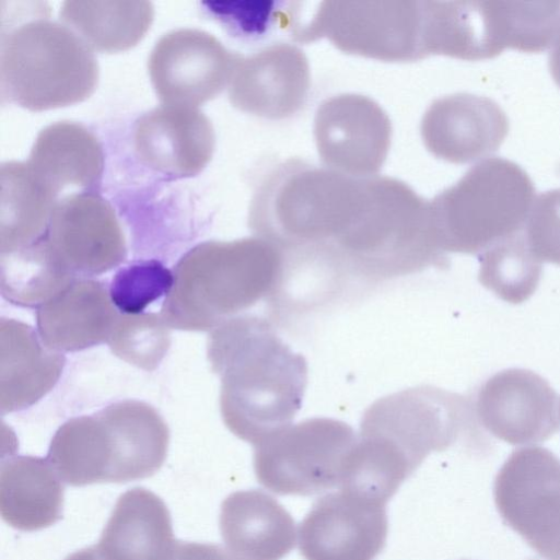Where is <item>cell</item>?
I'll list each match as a JSON object with an SVG mask.
<instances>
[{
    "label": "cell",
    "instance_id": "1",
    "mask_svg": "<svg viewBox=\"0 0 560 560\" xmlns=\"http://www.w3.org/2000/svg\"><path fill=\"white\" fill-rule=\"evenodd\" d=\"M207 353L221 377L220 408L228 429L254 446L291 424L302 407L307 363L255 315L211 330Z\"/></svg>",
    "mask_w": 560,
    "mask_h": 560
},
{
    "label": "cell",
    "instance_id": "2",
    "mask_svg": "<svg viewBox=\"0 0 560 560\" xmlns=\"http://www.w3.org/2000/svg\"><path fill=\"white\" fill-rule=\"evenodd\" d=\"M471 416L464 397L432 386L377 399L362 417L340 488L386 503L430 453L474 424Z\"/></svg>",
    "mask_w": 560,
    "mask_h": 560
},
{
    "label": "cell",
    "instance_id": "3",
    "mask_svg": "<svg viewBox=\"0 0 560 560\" xmlns=\"http://www.w3.org/2000/svg\"><path fill=\"white\" fill-rule=\"evenodd\" d=\"M282 271L283 252L265 238L201 243L175 266L161 317L176 329L212 330L275 293Z\"/></svg>",
    "mask_w": 560,
    "mask_h": 560
},
{
    "label": "cell",
    "instance_id": "4",
    "mask_svg": "<svg viewBox=\"0 0 560 560\" xmlns=\"http://www.w3.org/2000/svg\"><path fill=\"white\" fill-rule=\"evenodd\" d=\"M535 187L527 172L501 156L471 166L429 200L439 245L445 253H482L524 230Z\"/></svg>",
    "mask_w": 560,
    "mask_h": 560
},
{
    "label": "cell",
    "instance_id": "5",
    "mask_svg": "<svg viewBox=\"0 0 560 560\" xmlns=\"http://www.w3.org/2000/svg\"><path fill=\"white\" fill-rule=\"evenodd\" d=\"M97 81L92 48L65 24L35 19L1 37V94L24 108L43 110L81 102Z\"/></svg>",
    "mask_w": 560,
    "mask_h": 560
},
{
    "label": "cell",
    "instance_id": "6",
    "mask_svg": "<svg viewBox=\"0 0 560 560\" xmlns=\"http://www.w3.org/2000/svg\"><path fill=\"white\" fill-rule=\"evenodd\" d=\"M357 439L348 423L331 418L290 424L255 445L256 478L280 495H313L341 487Z\"/></svg>",
    "mask_w": 560,
    "mask_h": 560
},
{
    "label": "cell",
    "instance_id": "7",
    "mask_svg": "<svg viewBox=\"0 0 560 560\" xmlns=\"http://www.w3.org/2000/svg\"><path fill=\"white\" fill-rule=\"evenodd\" d=\"M292 34L301 42L325 37L347 54L382 61L424 58L422 1H324Z\"/></svg>",
    "mask_w": 560,
    "mask_h": 560
},
{
    "label": "cell",
    "instance_id": "8",
    "mask_svg": "<svg viewBox=\"0 0 560 560\" xmlns=\"http://www.w3.org/2000/svg\"><path fill=\"white\" fill-rule=\"evenodd\" d=\"M504 521L536 552L528 560H560V459L539 446L514 451L493 486Z\"/></svg>",
    "mask_w": 560,
    "mask_h": 560
},
{
    "label": "cell",
    "instance_id": "9",
    "mask_svg": "<svg viewBox=\"0 0 560 560\" xmlns=\"http://www.w3.org/2000/svg\"><path fill=\"white\" fill-rule=\"evenodd\" d=\"M38 242L73 278L107 272L126 257L125 236L113 207L93 192H77L57 201Z\"/></svg>",
    "mask_w": 560,
    "mask_h": 560
},
{
    "label": "cell",
    "instance_id": "10",
    "mask_svg": "<svg viewBox=\"0 0 560 560\" xmlns=\"http://www.w3.org/2000/svg\"><path fill=\"white\" fill-rule=\"evenodd\" d=\"M313 131L326 167L352 177L375 176L390 148L387 113L362 94L343 93L323 101L315 113Z\"/></svg>",
    "mask_w": 560,
    "mask_h": 560
},
{
    "label": "cell",
    "instance_id": "11",
    "mask_svg": "<svg viewBox=\"0 0 560 560\" xmlns=\"http://www.w3.org/2000/svg\"><path fill=\"white\" fill-rule=\"evenodd\" d=\"M238 58L240 55L229 51L212 34L180 27L158 39L148 69L164 104L196 107L229 85Z\"/></svg>",
    "mask_w": 560,
    "mask_h": 560
},
{
    "label": "cell",
    "instance_id": "12",
    "mask_svg": "<svg viewBox=\"0 0 560 560\" xmlns=\"http://www.w3.org/2000/svg\"><path fill=\"white\" fill-rule=\"evenodd\" d=\"M384 502L348 490L318 499L299 527L305 560H374L386 544Z\"/></svg>",
    "mask_w": 560,
    "mask_h": 560
},
{
    "label": "cell",
    "instance_id": "13",
    "mask_svg": "<svg viewBox=\"0 0 560 560\" xmlns=\"http://www.w3.org/2000/svg\"><path fill=\"white\" fill-rule=\"evenodd\" d=\"M559 397L535 372H498L478 390L475 412L495 438L512 445L540 443L559 429Z\"/></svg>",
    "mask_w": 560,
    "mask_h": 560
},
{
    "label": "cell",
    "instance_id": "14",
    "mask_svg": "<svg viewBox=\"0 0 560 560\" xmlns=\"http://www.w3.org/2000/svg\"><path fill=\"white\" fill-rule=\"evenodd\" d=\"M420 132L435 158L454 164L481 161L495 152L509 132V118L491 97L457 92L434 100Z\"/></svg>",
    "mask_w": 560,
    "mask_h": 560
},
{
    "label": "cell",
    "instance_id": "15",
    "mask_svg": "<svg viewBox=\"0 0 560 560\" xmlns=\"http://www.w3.org/2000/svg\"><path fill=\"white\" fill-rule=\"evenodd\" d=\"M311 86L308 60L299 47L276 43L236 61L229 100L242 112L283 119L305 104Z\"/></svg>",
    "mask_w": 560,
    "mask_h": 560
},
{
    "label": "cell",
    "instance_id": "16",
    "mask_svg": "<svg viewBox=\"0 0 560 560\" xmlns=\"http://www.w3.org/2000/svg\"><path fill=\"white\" fill-rule=\"evenodd\" d=\"M97 415L104 482L139 480L161 468L170 433L153 407L138 400H125L105 407Z\"/></svg>",
    "mask_w": 560,
    "mask_h": 560
},
{
    "label": "cell",
    "instance_id": "17",
    "mask_svg": "<svg viewBox=\"0 0 560 560\" xmlns=\"http://www.w3.org/2000/svg\"><path fill=\"white\" fill-rule=\"evenodd\" d=\"M215 135L197 107L166 105L143 114L135 125L133 145L150 168L174 176H194L211 160Z\"/></svg>",
    "mask_w": 560,
    "mask_h": 560
},
{
    "label": "cell",
    "instance_id": "18",
    "mask_svg": "<svg viewBox=\"0 0 560 560\" xmlns=\"http://www.w3.org/2000/svg\"><path fill=\"white\" fill-rule=\"evenodd\" d=\"M119 317L103 282L78 278L37 307V331L59 352L107 342Z\"/></svg>",
    "mask_w": 560,
    "mask_h": 560
},
{
    "label": "cell",
    "instance_id": "19",
    "mask_svg": "<svg viewBox=\"0 0 560 560\" xmlns=\"http://www.w3.org/2000/svg\"><path fill=\"white\" fill-rule=\"evenodd\" d=\"M219 522L222 539L235 560H280L295 545V523L290 513L257 489L226 497Z\"/></svg>",
    "mask_w": 560,
    "mask_h": 560
},
{
    "label": "cell",
    "instance_id": "20",
    "mask_svg": "<svg viewBox=\"0 0 560 560\" xmlns=\"http://www.w3.org/2000/svg\"><path fill=\"white\" fill-rule=\"evenodd\" d=\"M0 409H25L45 396L61 375L65 357L49 348L33 327L0 320Z\"/></svg>",
    "mask_w": 560,
    "mask_h": 560
},
{
    "label": "cell",
    "instance_id": "21",
    "mask_svg": "<svg viewBox=\"0 0 560 560\" xmlns=\"http://www.w3.org/2000/svg\"><path fill=\"white\" fill-rule=\"evenodd\" d=\"M174 542L165 503L137 487L118 498L96 547L106 560H164Z\"/></svg>",
    "mask_w": 560,
    "mask_h": 560
},
{
    "label": "cell",
    "instance_id": "22",
    "mask_svg": "<svg viewBox=\"0 0 560 560\" xmlns=\"http://www.w3.org/2000/svg\"><path fill=\"white\" fill-rule=\"evenodd\" d=\"M499 45L491 1H422L423 57L492 58Z\"/></svg>",
    "mask_w": 560,
    "mask_h": 560
},
{
    "label": "cell",
    "instance_id": "23",
    "mask_svg": "<svg viewBox=\"0 0 560 560\" xmlns=\"http://www.w3.org/2000/svg\"><path fill=\"white\" fill-rule=\"evenodd\" d=\"M48 459L15 456L0 469V513L11 527L33 532L61 518L63 486Z\"/></svg>",
    "mask_w": 560,
    "mask_h": 560
},
{
    "label": "cell",
    "instance_id": "24",
    "mask_svg": "<svg viewBox=\"0 0 560 560\" xmlns=\"http://www.w3.org/2000/svg\"><path fill=\"white\" fill-rule=\"evenodd\" d=\"M0 252L11 254L34 244L44 234L58 191L27 162L1 164Z\"/></svg>",
    "mask_w": 560,
    "mask_h": 560
},
{
    "label": "cell",
    "instance_id": "25",
    "mask_svg": "<svg viewBox=\"0 0 560 560\" xmlns=\"http://www.w3.org/2000/svg\"><path fill=\"white\" fill-rule=\"evenodd\" d=\"M26 162L59 192L66 186L86 187L98 182L104 153L86 127L61 120L38 132Z\"/></svg>",
    "mask_w": 560,
    "mask_h": 560
},
{
    "label": "cell",
    "instance_id": "26",
    "mask_svg": "<svg viewBox=\"0 0 560 560\" xmlns=\"http://www.w3.org/2000/svg\"><path fill=\"white\" fill-rule=\"evenodd\" d=\"M65 23L91 47L119 51L135 46L148 32L154 16L151 1H63Z\"/></svg>",
    "mask_w": 560,
    "mask_h": 560
},
{
    "label": "cell",
    "instance_id": "27",
    "mask_svg": "<svg viewBox=\"0 0 560 560\" xmlns=\"http://www.w3.org/2000/svg\"><path fill=\"white\" fill-rule=\"evenodd\" d=\"M479 281L505 302L518 304L537 289L542 266L523 231L480 253Z\"/></svg>",
    "mask_w": 560,
    "mask_h": 560
},
{
    "label": "cell",
    "instance_id": "28",
    "mask_svg": "<svg viewBox=\"0 0 560 560\" xmlns=\"http://www.w3.org/2000/svg\"><path fill=\"white\" fill-rule=\"evenodd\" d=\"M74 279L61 270L43 245L34 244L1 255V294L9 302L39 307Z\"/></svg>",
    "mask_w": 560,
    "mask_h": 560
},
{
    "label": "cell",
    "instance_id": "29",
    "mask_svg": "<svg viewBox=\"0 0 560 560\" xmlns=\"http://www.w3.org/2000/svg\"><path fill=\"white\" fill-rule=\"evenodd\" d=\"M501 48L538 52L551 47L560 33V0H491Z\"/></svg>",
    "mask_w": 560,
    "mask_h": 560
},
{
    "label": "cell",
    "instance_id": "30",
    "mask_svg": "<svg viewBox=\"0 0 560 560\" xmlns=\"http://www.w3.org/2000/svg\"><path fill=\"white\" fill-rule=\"evenodd\" d=\"M113 353L140 369L152 371L165 357L170 327L153 313L119 315L107 340Z\"/></svg>",
    "mask_w": 560,
    "mask_h": 560
},
{
    "label": "cell",
    "instance_id": "31",
    "mask_svg": "<svg viewBox=\"0 0 560 560\" xmlns=\"http://www.w3.org/2000/svg\"><path fill=\"white\" fill-rule=\"evenodd\" d=\"M172 284L173 272L164 265L154 259L141 260L116 272L109 287V295L117 311L136 315L167 294Z\"/></svg>",
    "mask_w": 560,
    "mask_h": 560
},
{
    "label": "cell",
    "instance_id": "32",
    "mask_svg": "<svg viewBox=\"0 0 560 560\" xmlns=\"http://www.w3.org/2000/svg\"><path fill=\"white\" fill-rule=\"evenodd\" d=\"M523 233L541 262L560 266V187L535 197Z\"/></svg>",
    "mask_w": 560,
    "mask_h": 560
},
{
    "label": "cell",
    "instance_id": "33",
    "mask_svg": "<svg viewBox=\"0 0 560 560\" xmlns=\"http://www.w3.org/2000/svg\"><path fill=\"white\" fill-rule=\"evenodd\" d=\"M164 560H235L223 548L212 544L175 540Z\"/></svg>",
    "mask_w": 560,
    "mask_h": 560
},
{
    "label": "cell",
    "instance_id": "34",
    "mask_svg": "<svg viewBox=\"0 0 560 560\" xmlns=\"http://www.w3.org/2000/svg\"><path fill=\"white\" fill-rule=\"evenodd\" d=\"M548 67L552 79L560 88V33L550 48L548 56Z\"/></svg>",
    "mask_w": 560,
    "mask_h": 560
},
{
    "label": "cell",
    "instance_id": "35",
    "mask_svg": "<svg viewBox=\"0 0 560 560\" xmlns=\"http://www.w3.org/2000/svg\"><path fill=\"white\" fill-rule=\"evenodd\" d=\"M65 560H106L96 546L84 548L68 556Z\"/></svg>",
    "mask_w": 560,
    "mask_h": 560
},
{
    "label": "cell",
    "instance_id": "36",
    "mask_svg": "<svg viewBox=\"0 0 560 560\" xmlns=\"http://www.w3.org/2000/svg\"><path fill=\"white\" fill-rule=\"evenodd\" d=\"M559 415H560V405H559Z\"/></svg>",
    "mask_w": 560,
    "mask_h": 560
}]
</instances>
